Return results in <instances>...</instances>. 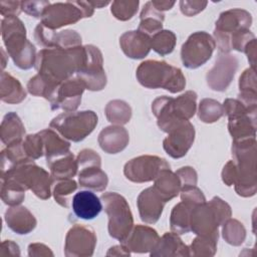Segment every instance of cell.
I'll list each match as a JSON object with an SVG mask.
<instances>
[{
    "instance_id": "obj_6",
    "label": "cell",
    "mask_w": 257,
    "mask_h": 257,
    "mask_svg": "<svg viewBox=\"0 0 257 257\" xmlns=\"http://www.w3.org/2000/svg\"><path fill=\"white\" fill-rule=\"evenodd\" d=\"M71 205L76 217L84 220L95 218L102 209L99 198L90 191H80L76 193L72 198Z\"/></svg>"
},
{
    "instance_id": "obj_7",
    "label": "cell",
    "mask_w": 257,
    "mask_h": 257,
    "mask_svg": "<svg viewBox=\"0 0 257 257\" xmlns=\"http://www.w3.org/2000/svg\"><path fill=\"white\" fill-rule=\"evenodd\" d=\"M5 220L8 226L18 234H27L31 231L36 224L33 215L24 208H11L5 214Z\"/></svg>"
},
{
    "instance_id": "obj_1",
    "label": "cell",
    "mask_w": 257,
    "mask_h": 257,
    "mask_svg": "<svg viewBox=\"0 0 257 257\" xmlns=\"http://www.w3.org/2000/svg\"><path fill=\"white\" fill-rule=\"evenodd\" d=\"M156 70L158 73H155L151 68L149 62H143L138 69V77L140 82L147 87H164L165 89L171 90V84H173L175 92L183 89L185 85V78L183 77L181 70L170 65H167L165 62L155 61Z\"/></svg>"
},
{
    "instance_id": "obj_9",
    "label": "cell",
    "mask_w": 257,
    "mask_h": 257,
    "mask_svg": "<svg viewBox=\"0 0 257 257\" xmlns=\"http://www.w3.org/2000/svg\"><path fill=\"white\" fill-rule=\"evenodd\" d=\"M80 185L87 188H92L95 190H102L105 188L107 179L106 175L102 173L99 169H83L79 174Z\"/></svg>"
},
{
    "instance_id": "obj_2",
    "label": "cell",
    "mask_w": 257,
    "mask_h": 257,
    "mask_svg": "<svg viewBox=\"0 0 257 257\" xmlns=\"http://www.w3.org/2000/svg\"><path fill=\"white\" fill-rule=\"evenodd\" d=\"M105 211L109 216L108 231L111 237L123 241L128 236L133 218L125 200L117 194L102 195Z\"/></svg>"
},
{
    "instance_id": "obj_10",
    "label": "cell",
    "mask_w": 257,
    "mask_h": 257,
    "mask_svg": "<svg viewBox=\"0 0 257 257\" xmlns=\"http://www.w3.org/2000/svg\"><path fill=\"white\" fill-rule=\"evenodd\" d=\"M175 44V35L171 31H163L155 35L151 40V46L160 54H166L173 50Z\"/></svg>"
},
{
    "instance_id": "obj_8",
    "label": "cell",
    "mask_w": 257,
    "mask_h": 257,
    "mask_svg": "<svg viewBox=\"0 0 257 257\" xmlns=\"http://www.w3.org/2000/svg\"><path fill=\"white\" fill-rule=\"evenodd\" d=\"M3 122L10 128H1L2 142L9 147L18 144L23 134V126L18 116L15 113H9L4 117Z\"/></svg>"
},
{
    "instance_id": "obj_5",
    "label": "cell",
    "mask_w": 257,
    "mask_h": 257,
    "mask_svg": "<svg viewBox=\"0 0 257 257\" xmlns=\"http://www.w3.org/2000/svg\"><path fill=\"white\" fill-rule=\"evenodd\" d=\"M74 3H66V4H54L51 7H47L44 13L43 23L49 27L57 28L62 25H67L71 22L77 21L81 18V11L77 9V7L73 6Z\"/></svg>"
},
{
    "instance_id": "obj_11",
    "label": "cell",
    "mask_w": 257,
    "mask_h": 257,
    "mask_svg": "<svg viewBox=\"0 0 257 257\" xmlns=\"http://www.w3.org/2000/svg\"><path fill=\"white\" fill-rule=\"evenodd\" d=\"M76 189V183L74 181H64L62 183H59L58 186L55 187L54 190V196L55 199L59 204L63 206V196H64V202L65 207L67 206V199L66 196L69 195L71 192H73Z\"/></svg>"
},
{
    "instance_id": "obj_3",
    "label": "cell",
    "mask_w": 257,
    "mask_h": 257,
    "mask_svg": "<svg viewBox=\"0 0 257 257\" xmlns=\"http://www.w3.org/2000/svg\"><path fill=\"white\" fill-rule=\"evenodd\" d=\"M97 123V116L92 111L61 114L53 119L51 126L57 128L65 138L78 142L85 138Z\"/></svg>"
},
{
    "instance_id": "obj_4",
    "label": "cell",
    "mask_w": 257,
    "mask_h": 257,
    "mask_svg": "<svg viewBox=\"0 0 257 257\" xmlns=\"http://www.w3.org/2000/svg\"><path fill=\"white\" fill-rule=\"evenodd\" d=\"M211 40V36L204 32H198L191 35L188 41L183 45L182 49V58L184 64L191 58L186 66L190 68H195L207 61L211 57L214 45H210L201 49L200 47H202Z\"/></svg>"
}]
</instances>
